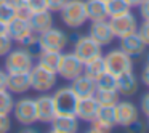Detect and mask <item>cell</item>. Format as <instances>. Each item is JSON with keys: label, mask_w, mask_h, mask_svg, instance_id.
I'll return each instance as SVG.
<instances>
[{"label": "cell", "mask_w": 149, "mask_h": 133, "mask_svg": "<svg viewBox=\"0 0 149 133\" xmlns=\"http://www.w3.org/2000/svg\"><path fill=\"white\" fill-rule=\"evenodd\" d=\"M61 21L71 29H79L88 21L85 0H68V3L59 11Z\"/></svg>", "instance_id": "obj_1"}, {"label": "cell", "mask_w": 149, "mask_h": 133, "mask_svg": "<svg viewBox=\"0 0 149 133\" xmlns=\"http://www.w3.org/2000/svg\"><path fill=\"white\" fill-rule=\"evenodd\" d=\"M104 64H106V71L114 74L116 77L133 71V59L120 48H114L109 53H106L104 55Z\"/></svg>", "instance_id": "obj_2"}, {"label": "cell", "mask_w": 149, "mask_h": 133, "mask_svg": "<svg viewBox=\"0 0 149 133\" xmlns=\"http://www.w3.org/2000/svg\"><path fill=\"white\" fill-rule=\"evenodd\" d=\"M53 103H55L56 114H64V116H75L79 98L72 91L71 87H61L53 95Z\"/></svg>", "instance_id": "obj_3"}, {"label": "cell", "mask_w": 149, "mask_h": 133, "mask_svg": "<svg viewBox=\"0 0 149 133\" xmlns=\"http://www.w3.org/2000/svg\"><path fill=\"white\" fill-rule=\"evenodd\" d=\"M34 68V58L24 48L11 50L5 56V71L8 74L11 72H31Z\"/></svg>", "instance_id": "obj_4"}, {"label": "cell", "mask_w": 149, "mask_h": 133, "mask_svg": "<svg viewBox=\"0 0 149 133\" xmlns=\"http://www.w3.org/2000/svg\"><path fill=\"white\" fill-rule=\"evenodd\" d=\"M39 42L42 50L45 52H63L69 43V37L64 31L50 27L48 31L39 34Z\"/></svg>", "instance_id": "obj_5"}, {"label": "cell", "mask_w": 149, "mask_h": 133, "mask_svg": "<svg viewBox=\"0 0 149 133\" xmlns=\"http://www.w3.org/2000/svg\"><path fill=\"white\" fill-rule=\"evenodd\" d=\"M13 116L23 125H34L37 122V106L34 98H21L15 101Z\"/></svg>", "instance_id": "obj_6"}, {"label": "cell", "mask_w": 149, "mask_h": 133, "mask_svg": "<svg viewBox=\"0 0 149 133\" xmlns=\"http://www.w3.org/2000/svg\"><path fill=\"white\" fill-rule=\"evenodd\" d=\"M56 74L64 80H74L75 77L84 74V63L74 53H61V59H59Z\"/></svg>", "instance_id": "obj_7"}, {"label": "cell", "mask_w": 149, "mask_h": 133, "mask_svg": "<svg viewBox=\"0 0 149 133\" xmlns=\"http://www.w3.org/2000/svg\"><path fill=\"white\" fill-rule=\"evenodd\" d=\"M31 75V88L36 91H50L56 85V74L42 66L36 64L29 72Z\"/></svg>", "instance_id": "obj_8"}, {"label": "cell", "mask_w": 149, "mask_h": 133, "mask_svg": "<svg viewBox=\"0 0 149 133\" xmlns=\"http://www.w3.org/2000/svg\"><path fill=\"white\" fill-rule=\"evenodd\" d=\"M101 50L103 47L98 45L90 36H79V39L74 42V53L82 63H87L90 59L96 58V56H101Z\"/></svg>", "instance_id": "obj_9"}, {"label": "cell", "mask_w": 149, "mask_h": 133, "mask_svg": "<svg viewBox=\"0 0 149 133\" xmlns=\"http://www.w3.org/2000/svg\"><path fill=\"white\" fill-rule=\"evenodd\" d=\"M109 26L112 29V34L114 37L120 39V37H125V36H130V34L136 32L138 31V19L136 16L128 11L125 15H120V16H116V18H109Z\"/></svg>", "instance_id": "obj_10"}, {"label": "cell", "mask_w": 149, "mask_h": 133, "mask_svg": "<svg viewBox=\"0 0 149 133\" xmlns=\"http://www.w3.org/2000/svg\"><path fill=\"white\" fill-rule=\"evenodd\" d=\"M119 48L122 50L123 53L130 56L132 59H138L144 55V42L141 40V37L138 36V32H133L130 36L120 37L119 39Z\"/></svg>", "instance_id": "obj_11"}, {"label": "cell", "mask_w": 149, "mask_h": 133, "mask_svg": "<svg viewBox=\"0 0 149 133\" xmlns=\"http://www.w3.org/2000/svg\"><path fill=\"white\" fill-rule=\"evenodd\" d=\"M88 36L101 47H107L112 43V40L116 39L112 34V29L109 26V21L103 19V21H93L90 26V34Z\"/></svg>", "instance_id": "obj_12"}, {"label": "cell", "mask_w": 149, "mask_h": 133, "mask_svg": "<svg viewBox=\"0 0 149 133\" xmlns=\"http://www.w3.org/2000/svg\"><path fill=\"white\" fill-rule=\"evenodd\" d=\"M139 116L138 107L130 101H119L116 104V125L127 127L128 123L135 122Z\"/></svg>", "instance_id": "obj_13"}, {"label": "cell", "mask_w": 149, "mask_h": 133, "mask_svg": "<svg viewBox=\"0 0 149 133\" xmlns=\"http://www.w3.org/2000/svg\"><path fill=\"white\" fill-rule=\"evenodd\" d=\"M98 109H100V103L96 101L95 96L90 98H82L77 103V109H75V117L79 120H85V122H91L96 119Z\"/></svg>", "instance_id": "obj_14"}, {"label": "cell", "mask_w": 149, "mask_h": 133, "mask_svg": "<svg viewBox=\"0 0 149 133\" xmlns=\"http://www.w3.org/2000/svg\"><path fill=\"white\" fill-rule=\"evenodd\" d=\"M36 106H37V120L39 122L50 123L53 120V117L56 116L53 96H50V95H40L39 98H36Z\"/></svg>", "instance_id": "obj_15"}, {"label": "cell", "mask_w": 149, "mask_h": 133, "mask_svg": "<svg viewBox=\"0 0 149 133\" xmlns=\"http://www.w3.org/2000/svg\"><path fill=\"white\" fill-rule=\"evenodd\" d=\"M32 34V29H31V24L27 18H21L16 16L11 23H8V36L11 37L13 42L21 43L26 37H29Z\"/></svg>", "instance_id": "obj_16"}, {"label": "cell", "mask_w": 149, "mask_h": 133, "mask_svg": "<svg viewBox=\"0 0 149 133\" xmlns=\"http://www.w3.org/2000/svg\"><path fill=\"white\" fill-rule=\"evenodd\" d=\"M69 87L72 88V91L75 93V96H77L79 100L95 96V93H96V82L88 79L87 75H84V74L75 77L74 80H71V85H69Z\"/></svg>", "instance_id": "obj_17"}, {"label": "cell", "mask_w": 149, "mask_h": 133, "mask_svg": "<svg viewBox=\"0 0 149 133\" xmlns=\"http://www.w3.org/2000/svg\"><path fill=\"white\" fill-rule=\"evenodd\" d=\"M31 88V75L29 72H11L7 79V90L10 93L21 95Z\"/></svg>", "instance_id": "obj_18"}, {"label": "cell", "mask_w": 149, "mask_h": 133, "mask_svg": "<svg viewBox=\"0 0 149 133\" xmlns=\"http://www.w3.org/2000/svg\"><path fill=\"white\" fill-rule=\"evenodd\" d=\"M27 19H29L32 32L37 34V36L45 32V31H48L50 27H53V15L50 10L39 11V13H31Z\"/></svg>", "instance_id": "obj_19"}, {"label": "cell", "mask_w": 149, "mask_h": 133, "mask_svg": "<svg viewBox=\"0 0 149 133\" xmlns=\"http://www.w3.org/2000/svg\"><path fill=\"white\" fill-rule=\"evenodd\" d=\"M50 123H52V130L59 133H77L79 130V119L75 116L56 114Z\"/></svg>", "instance_id": "obj_20"}, {"label": "cell", "mask_w": 149, "mask_h": 133, "mask_svg": "<svg viewBox=\"0 0 149 133\" xmlns=\"http://www.w3.org/2000/svg\"><path fill=\"white\" fill-rule=\"evenodd\" d=\"M138 87H139V82H138V79H136V75L133 74V71L117 77L116 90L119 91V95H122V96H133V95L138 91Z\"/></svg>", "instance_id": "obj_21"}, {"label": "cell", "mask_w": 149, "mask_h": 133, "mask_svg": "<svg viewBox=\"0 0 149 133\" xmlns=\"http://www.w3.org/2000/svg\"><path fill=\"white\" fill-rule=\"evenodd\" d=\"M85 10H87V18L93 21H103L107 19V8L104 0H85Z\"/></svg>", "instance_id": "obj_22"}, {"label": "cell", "mask_w": 149, "mask_h": 133, "mask_svg": "<svg viewBox=\"0 0 149 133\" xmlns=\"http://www.w3.org/2000/svg\"><path fill=\"white\" fill-rule=\"evenodd\" d=\"M106 72V64H104V56H96L90 61L84 63V75H87L91 80H96L100 75Z\"/></svg>", "instance_id": "obj_23"}, {"label": "cell", "mask_w": 149, "mask_h": 133, "mask_svg": "<svg viewBox=\"0 0 149 133\" xmlns=\"http://www.w3.org/2000/svg\"><path fill=\"white\" fill-rule=\"evenodd\" d=\"M59 59H61V52H45V50H42V53L37 56V64L56 74Z\"/></svg>", "instance_id": "obj_24"}, {"label": "cell", "mask_w": 149, "mask_h": 133, "mask_svg": "<svg viewBox=\"0 0 149 133\" xmlns=\"http://www.w3.org/2000/svg\"><path fill=\"white\" fill-rule=\"evenodd\" d=\"M106 8H107V16L116 18L128 13L132 10V5L127 0H106Z\"/></svg>", "instance_id": "obj_25"}, {"label": "cell", "mask_w": 149, "mask_h": 133, "mask_svg": "<svg viewBox=\"0 0 149 133\" xmlns=\"http://www.w3.org/2000/svg\"><path fill=\"white\" fill-rule=\"evenodd\" d=\"M95 98L101 106H116L120 101V95L117 90H96Z\"/></svg>", "instance_id": "obj_26"}, {"label": "cell", "mask_w": 149, "mask_h": 133, "mask_svg": "<svg viewBox=\"0 0 149 133\" xmlns=\"http://www.w3.org/2000/svg\"><path fill=\"white\" fill-rule=\"evenodd\" d=\"M21 45H23V48L26 50L32 58H37V56L42 53V47H40V42H39V36L34 34V32L31 34L29 37H26V39L21 42Z\"/></svg>", "instance_id": "obj_27"}, {"label": "cell", "mask_w": 149, "mask_h": 133, "mask_svg": "<svg viewBox=\"0 0 149 133\" xmlns=\"http://www.w3.org/2000/svg\"><path fill=\"white\" fill-rule=\"evenodd\" d=\"M95 82H96V90H116L117 87V77L107 71L103 75H100Z\"/></svg>", "instance_id": "obj_28"}, {"label": "cell", "mask_w": 149, "mask_h": 133, "mask_svg": "<svg viewBox=\"0 0 149 133\" xmlns=\"http://www.w3.org/2000/svg\"><path fill=\"white\" fill-rule=\"evenodd\" d=\"M18 16V10L10 0H5L3 3H0V21L3 23H11Z\"/></svg>", "instance_id": "obj_29"}, {"label": "cell", "mask_w": 149, "mask_h": 133, "mask_svg": "<svg viewBox=\"0 0 149 133\" xmlns=\"http://www.w3.org/2000/svg\"><path fill=\"white\" fill-rule=\"evenodd\" d=\"M15 101H13V93L5 88V90H0V114H5V116H10V112L13 111Z\"/></svg>", "instance_id": "obj_30"}, {"label": "cell", "mask_w": 149, "mask_h": 133, "mask_svg": "<svg viewBox=\"0 0 149 133\" xmlns=\"http://www.w3.org/2000/svg\"><path fill=\"white\" fill-rule=\"evenodd\" d=\"M96 119L103 120V122H107V123L116 127V106H101L100 104Z\"/></svg>", "instance_id": "obj_31"}, {"label": "cell", "mask_w": 149, "mask_h": 133, "mask_svg": "<svg viewBox=\"0 0 149 133\" xmlns=\"http://www.w3.org/2000/svg\"><path fill=\"white\" fill-rule=\"evenodd\" d=\"M112 128H114V125L103 122L100 119H95L90 122V132H93V133H112Z\"/></svg>", "instance_id": "obj_32"}, {"label": "cell", "mask_w": 149, "mask_h": 133, "mask_svg": "<svg viewBox=\"0 0 149 133\" xmlns=\"http://www.w3.org/2000/svg\"><path fill=\"white\" fill-rule=\"evenodd\" d=\"M27 11L29 13H39V11H45L47 8V0H24Z\"/></svg>", "instance_id": "obj_33"}, {"label": "cell", "mask_w": 149, "mask_h": 133, "mask_svg": "<svg viewBox=\"0 0 149 133\" xmlns=\"http://www.w3.org/2000/svg\"><path fill=\"white\" fill-rule=\"evenodd\" d=\"M13 48V40L8 36H0V56H7Z\"/></svg>", "instance_id": "obj_34"}, {"label": "cell", "mask_w": 149, "mask_h": 133, "mask_svg": "<svg viewBox=\"0 0 149 133\" xmlns=\"http://www.w3.org/2000/svg\"><path fill=\"white\" fill-rule=\"evenodd\" d=\"M138 36L141 37V40L144 42V45L146 47H149V21L148 19H144L141 23V26H138Z\"/></svg>", "instance_id": "obj_35"}, {"label": "cell", "mask_w": 149, "mask_h": 133, "mask_svg": "<svg viewBox=\"0 0 149 133\" xmlns=\"http://www.w3.org/2000/svg\"><path fill=\"white\" fill-rule=\"evenodd\" d=\"M123 128H125V133H144L146 125H144V123H143L139 119H136L135 122L128 123V125L123 127Z\"/></svg>", "instance_id": "obj_36"}, {"label": "cell", "mask_w": 149, "mask_h": 133, "mask_svg": "<svg viewBox=\"0 0 149 133\" xmlns=\"http://www.w3.org/2000/svg\"><path fill=\"white\" fill-rule=\"evenodd\" d=\"M66 3H68V0H47V8L52 13H59Z\"/></svg>", "instance_id": "obj_37"}, {"label": "cell", "mask_w": 149, "mask_h": 133, "mask_svg": "<svg viewBox=\"0 0 149 133\" xmlns=\"http://www.w3.org/2000/svg\"><path fill=\"white\" fill-rule=\"evenodd\" d=\"M11 130V120L10 116L0 114V133H8Z\"/></svg>", "instance_id": "obj_38"}, {"label": "cell", "mask_w": 149, "mask_h": 133, "mask_svg": "<svg viewBox=\"0 0 149 133\" xmlns=\"http://www.w3.org/2000/svg\"><path fill=\"white\" fill-rule=\"evenodd\" d=\"M141 112L144 114L146 117L149 116V91L141 96Z\"/></svg>", "instance_id": "obj_39"}, {"label": "cell", "mask_w": 149, "mask_h": 133, "mask_svg": "<svg viewBox=\"0 0 149 133\" xmlns=\"http://www.w3.org/2000/svg\"><path fill=\"white\" fill-rule=\"evenodd\" d=\"M139 13H141L143 19L149 21V0H143L139 3Z\"/></svg>", "instance_id": "obj_40"}, {"label": "cell", "mask_w": 149, "mask_h": 133, "mask_svg": "<svg viewBox=\"0 0 149 133\" xmlns=\"http://www.w3.org/2000/svg\"><path fill=\"white\" fill-rule=\"evenodd\" d=\"M141 82L146 87H149V64H146L141 71Z\"/></svg>", "instance_id": "obj_41"}, {"label": "cell", "mask_w": 149, "mask_h": 133, "mask_svg": "<svg viewBox=\"0 0 149 133\" xmlns=\"http://www.w3.org/2000/svg\"><path fill=\"white\" fill-rule=\"evenodd\" d=\"M7 79H8V72L0 69V90H5L7 88Z\"/></svg>", "instance_id": "obj_42"}, {"label": "cell", "mask_w": 149, "mask_h": 133, "mask_svg": "<svg viewBox=\"0 0 149 133\" xmlns=\"http://www.w3.org/2000/svg\"><path fill=\"white\" fill-rule=\"evenodd\" d=\"M18 133H39V130L31 127V125H24V128H21Z\"/></svg>", "instance_id": "obj_43"}, {"label": "cell", "mask_w": 149, "mask_h": 133, "mask_svg": "<svg viewBox=\"0 0 149 133\" xmlns=\"http://www.w3.org/2000/svg\"><path fill=\"white\" fill-rule=\"evenodd\" d=\"M8 34V24L0 21V36H7Z\"/></svg>", "instance_id": "obj_44"}, {"label": "cell", "mask_w": 149, "mask_h": 133, "mask_svg": "<svg viewBox=\"0 0 149 133\" xmlns=\"http://www.w3.org/2000/svg\"><path fill=\"white\" fill-rule=\"evenodd\" d=\"M127 2H128L132 7H139V3H141L143 0H127Z\"/></svg>", "instance_id": "obj_45"}, {"label": "cell", "mask_w": 149, "mask_h": 133, "mask_svg": "<svg viewBox=\"0 0 149 133\" xmlns=\"http://www.w3.org/2000/svg\"><path fill=\"white\" fill-rule=\"evenodd\" d=\"M144 63H146V64H149V52L144 55Z\"/></svg>", "instance_id": "obj_46"}, {"label": "cell", "mask_w": 149, "mask_h": 133, "mask_svg": "<svg viewBox=\"0 0 149 133\" xmlns=\"http://www.w3.org/2000/svg\"><path fill=\"white\" fill-rule=\"evenodd\" d=\"M146 127L149 128V116H148V122H146Z\"/></svg>", "instance_id": "obj_47"}, {"label": "cell", "mask_w": 149, "mask_h": 133, "mask_svg": "<svg viewBox=\"0 0 149 133\" xmlns=\"http://www.w3.org/2000/svg\"><path fill=\"white\" fill-rule=\"evenodd\" d=\"M48 133H59V132H55V130H50Z\"/></svg>", "instance_id": "obj_48"}, {"label": "cell", "mask_w": 149, "mask_h": 133, "mask_svg": "<svg viewBox=\"0 0 149 133\" xmlns=\"http://www.w3.org/2000/svg\"><path fill=\"white\" fill-rule=\"evenodd\" d=\"M3 2H5V0H0V3H3Z\"/></svg>", "instance_id": "obj_49"}, {"label": "cell", "mask_w": 149, "mask_h": 133, "mask_svg": "<svg viewBox=\"0 0 149 133\" xmlns=\"http://www.w3.org/2000/svg\"><path fill=\"white\" fill-rule=\"evenodd\" d=\"M87 133H93V132H90V130H88V132H87Z\"/></svg>", "instance_id": "obj_50"}, {"label": "cell", "mask_w": 149, "mask_h": 133, "mask_svg": "<svg viewBox=\"0 0 149 133\" xmlns=\"http://www.w3.org/2000/svg\"><path fill=\"white\" fill-rule=\"evenodd\" d=\"M104 2H106V0H104Z\"/></svg>", "instance_id": "obj_51"}]
</instances>
